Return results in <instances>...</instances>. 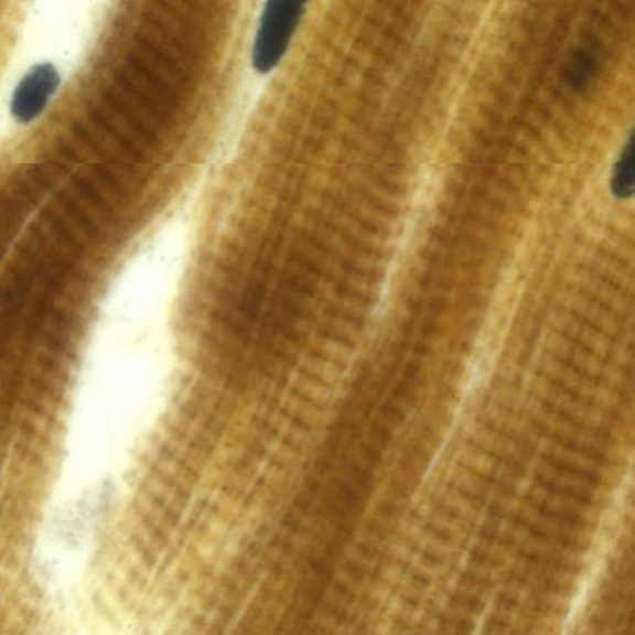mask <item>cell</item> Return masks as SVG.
<instances>
[{
	"mask_svg": "<svg viewBox=\"0 0 635 635\" xmlns=\"http://www.w3.org/2000/svg\"><path fill=\"white\" fill-rule=\"evenodd\" d=\"M308 0H266L252 50L257 73H271L284 57Z\"/></svg>",
	"mask_w": 635,
	"mask_h": 635,
	"instance_id": "obj_1",
	"label": "cell"
},
{
	"mask_svg": "<svg viewBox=\"0 0 635 635\" xmlns=\"http://www.w3.org/2000/svg\"><path fill=\"white\" fill-rule=\"evenodd\" d=\"M62 83L57 68L39 64L20 79L12 98V114L20 123H30L44 112Z\"/></svg>",
	"mask_w": 635,
	"mask_h": 635,
	"instance_id": "obj_2",
	"label": "cell"
},
{
	"mask_svg": "<svg viewBox=\"0 0 635 635\" xmlns=\"http://www.w3.org/2000/svg\"><path fill=\"white\" fill-rule=\"evenodd\" d=\"M611 189L615 197L629 198L635 195V127L614 164Z\"/></svg>",
	"mask_w": 635,
	"mask_h": 635,
	"instance_id": "obj_3",
	"label": "cell"
}]
</instances>
